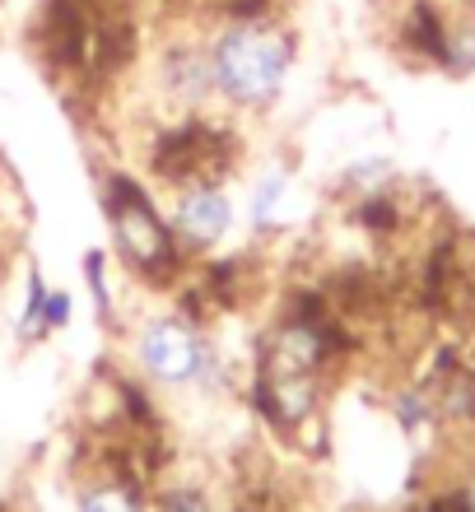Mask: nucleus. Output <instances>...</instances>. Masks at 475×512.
I'll return each instance as SVG.
<instances>
[{
  "label": "nucleus",
  "mask_w": 475,
  "mask_h": 512,
  "mask_svg": "<svg viewBox=\"0 0 475 512\" xmlns=\"http://www.w3.org/2000/svg\"><path fill=\"white\" fill-rule=\"evenodd\" d=\"M122 368L159 405H191V410H229L247 387V359L229 354L215 322L187 303L131 312L122 326Z\"/></svg>",
  "instance_id": "obj_1"
},
{
  "label": "nucleus",
  "mask_w": 475,
  "mask_h": 512,
  "mask_svg": "<svg viewBox=\"0 0 475 512\" xmlns=\"http://www.w3.org/2000/svg\"><path fill=\"white\" fill-rule=\"evenodd\" d=\"M219 112L233 122H271L294 94L303 38L280 5L201 19Z\"/></svg>",
  "instance_id": "obj_2"
},
{
  "label": "nucleus",
  "mask_w": 475,
  "mask_h": 512,
  "mask_svg": "<svg viewBox=\"0 0 475 512\" xmlns=\"http://www.w3.org/2000/svg\"><path fill=\"white\" fill-rule=\"evenodd\" d=\"M103 219H108V252L117 256V266L131 284L150 289L159 298H173L191 275V261L182 243L168 229V215L159 205V191L145 177L126 173V168H108L103 173Z\"/></svg>",
  "instance_id": "obj_3"
},
{
  "label": "nucleus",
  "mask_w": 475,
  "mask_h": 512,
  "mask_svg": "<svg viewBox=\"0 0 475 512\" xmlns=\"http://www.w3.org/2000/svg\"><path fill=\"white\" fill-rule=\"evenodd\" d=\"M159 205L191 261H210L243 233V191L233 177H191L159 187Z\"/></svg>",
  "instance_id": "obj_4"
},
{
  "label": "nucleus",
  "mask_w": 475,
  "mask_h": 512,
  "mask_svg": "<svg viewBox=\"0 0 475 512\" xmlns=\"http://www.w3.org/2000/svg\"><path fill=\"white\" fill-rule=\"evenodd\" d=\"M303 173L294 154H261L243 177V233L252 247L271 252L280 243H294L303 219Z\"/></svg>",
  "instance_id": "obj_5"
},
{
  "label": "nucleus",
  "mask_w": 475,
  "mask_h": 512,
  "mask_svg": "<svg viewBox=\"0 0 475 512\" xmlns=\"http://www.w3.org/2000/svg\"><path fill=\"white\" fill-rule=\"evenodd\" d=\"M75 289L66 284H52L42 275V266H28L24 275V298H19V312L10 322V336H14V350H42L47 340L66 336L75 326Z\"/></svg>",
  "instance_id": "obj_6"
},
{
  "label": "nucleus",
  "mask_w": 475,
  "mask_h": 512,
  "mask_svg": "<svg viewBox=\"0 0 475 512\" xmlns=\"http://www.w3.org/2000/svg\"><path fill=\"white\" fill-rule=\"evenodd\" d=\"M80 284H84V298H89V312L94 322L112 336H122V326L131 322V312L122 308V284H131L117 266V256L108 247H89L80 256Z\"/></svg>",
  "instance_id": "obj_7"
},
{
  "label": "nucleus",
  "mask_w": 475,
  "mask_h": 512,
  "mask_svg": "<svg viewBox=\"0 0 475 512\" xmlns=\"http://www.w3.org/2000/svg\"><path fill=\"white\" fill-rule=\"evenodd\" d=\"M75 512H150V494L140 485V475H131L117 461H103L75 494Z\"/></svg>",
  "instance_id": "obj_8"
},
{
  "label": "nucleus",
  "mask_w": 475,
  "mask_h": 512,
  "mask_svg": "<svg viewBox=\"0 0 475 512\" xmlns=\"http://www.w3.org/2000/svg\"><path fill=\"white\" fill-rule=\"evenodd\" d=\"M150 512H219V503L201 480H168L150 494Z\"/></svg>",
  "instance_id": "obj_9"
},
{
  "label": "nucleus",
  "mask_w": 475,
  "mask_h": 512,
  "mask_svg": "<svg viewBox=\"0 0 475 512\" xmlns=\"http://www.w3.org/2000/svg\"><path fill=\"white\" fill-rule=\"evenodd\" d=\"M457 485H462L466 503H471V508H475V471H471V475H466V480H457Z\"/></svg>",
  "instance_id": "obj_10"
},
{
  "label": "nucleus",
  "mask_w": 475,
  "mask_h": 512,
  "mask_svg": "<svg viewBox=\"0 0 475 512\" xmlns=\"http://www.w3.org/2000/svg\"><path fill=\"white\" fill-rule=\"evenodd\" d=\"M452 5H466V10H475V0H452Z\"/></svg>",
  "instance_id": "obj_11"
}]
</instances>
